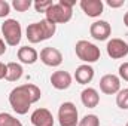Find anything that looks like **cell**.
<instances>
[{"label":"cell","mask_w":128,"mask_h":126,"mask_svg":"<svg viewBox=\"0 0 128 126\" xmlns=\"http://www.w3.org/2000/svg\"><path fill=\"white\" fill-rule=\"evenodd\" d=\"M57 30V25L49 22L46 18L39 21V22H33L27 27L26 34H27V39L30 43H40L43 40H48L51 39Z\"/></svg>","instance_id":"cell-3"},{"label":"cell","mask_w":128,"mask_h":126,"mask_svg":"<svg viewBox=\"0 0 128 126\" xmlns=\"http://www.w3.org/2000/svg\"><path fill=\"white\" fill-rule=\"evenodd\" d=\"M6 77V64L0 63V80Z\"/></svg>","instance_id":"cell-26"},{"label":"cell","mask_w":128,"mask_h":126,"mask_svg":"<svg viewBox=\"0 0 128 126\" xmlns=\"http://www.w3.org/2000/svg\"><path fill=\"white\" fill-rule=\"evenodd\" d=\"M80 9L85 12V15L91 16V18H97L103 13L104 4L101 0H80Z\"/></svg>","instance_id":"cell-13"},{"label":"cell","mask_w":128,"mask_h":126,"mask_svg":"<svg viewBox=\"0 0 128 126\" xmlns=\"http://www.w3.org/2000/svg\"><path fill=\"white\" fill-rule=\"evenodd\" d=\"M51 85L55 89H58V91L68 89L70 85H72V76H70V73H67L64 70L54 71L52 76H51Z\"/></svg>","instance_id":"cell-12"},{"label":"cell","mask_w":128,"mask_h":126,"mask_svg":"<svg viewBox=\"0 0 128 126\" xmlns=\"http://www.w3.org/2000/svg\"><path fill=\"white\" fill-rule=\"evenodd\" d=\"M124 0H107V4L110 6V7H121V6H124Z\"/></svg>","instance_id":"cell-25"},{"label":"cell","mask_w":128,"mask_h":126,"mask_svg":"<svg viewBox=\"0 0 128 126\" xmlns=\"http://www.w3.org/2000/svg\"><path fill=\"white\" fill-rule=\"evenodd\" d=\"M74 0H60L58 3H52V6L46 10L45 16L52 24H66L73 16V6Z\"/></svg>","instance_id":"cell-2"},{"label":"cell","mask_w":128,"mask_h":126,"mask_svg":"<svg viewBox=\"0 0 128 126\" xmlns=\"http://www.w3.org/2000/svg\"><path fill=\"white\" fill-rule=\"evenodd\" d=\"M0 126H22V123L9 113H0Z\"/></svg>","instance_id":"cell-18"},{"label":"cell","mask_w":128,"mask_h":126,"mask_svg":"<svg viewBox=\"0 0 128 126\" xmlns=\"http://www.w3.org/2000/svg\"><path fill=\"white\" fill-rule=\"evenodd\" d=\"M106 51L112 60H121L128 55V43L122 39H112L107 42Z\"/></svg>","instance_id":"cell-7"},{"label":"cell","mask_w":128,"mask_h":126,"mask_svg":"<svg viewBox=\"0 0 128 126\" xmlns=\"http://www.w3.org/2000/svg\"><path fill=\"white\" fill-rule=\"evenodd\" d=\"M76 55L80 61H84L85 64H92L100 60L101 52L100 48H97L94 43L88 42V40H79L74 46Z\"/></svg>","instance_id":"cell-4"},{"label":"cell","mask_w":128,"mask_h":126,"mask_svg":"<svg viewBox=\"0 0 128 126\" xmlns=\"http://www.w3.org/2000/svg\"><path fill=\"white\" fill-rule=\"evenodd\" d=\"M78 126H100V119L96 114H86L79 120Z\"/></svg>","instance_id":"cell-20"},{"label":"cell","mask_w":128,"mask_h":126,"mask_svg":"<svg viewBox=\"0 0 128 126\" xmlns=\"http://www.w3.org/2000/svg\"><path fill=\"white\" fill-rule=\"evenodd\" d=\"M2 34L4 37V43L8 46H16L21 42L22 28L16 19H6L2 24Z\"/></svg>","instance_id":"cell-5"},{"label":"cell","mask_w":128,"mask_h":126,"mask_svg":"<svg viewBox=\"0 0 128 126\" xmlns=\"http://www.w3.org/2000/svg\"><path fill=\"white\" fill-rule=\"evenodd\" d=\"M124 24H125V27H128V12H125V15H124Z\"/></svg>","instance_id":"cell-28"},{"label":"cell","mask_w":128,"mask_h":126,"mask_svg":"<svg viewBox=\"0 0 128 126\" xmlns=\"http://www.w3.org/2000/svg\"><path fill=\"white\" fill-rule=\"evenodd\" d=\"M110 33H112L110 24H109L107 21H103V19L94 21V22L91 24V27H90V34H91L96 40H100V42L107 40L109 36H110Z\"/></svg>","instance_id":"cell-10"},{"label":"cell","mask_w":128,"mask_h":126,"mask_svg":"<svg viewBox=\"0 0 128 126\" xmlns=\"http://www.w3.org/2000/svg\"><path fill=\"white\" fill-rule=\"evenodd\" d=\"M58 122L60 126H78L79 123V113L73 102H63L58 108Z\"/></svg>","instance_id":"cell-6"},{"label":"cell","mask_w":128,"mask_h":126,"mask_svg":"<svg viewBox=\"0 0 128 126\" xmlns=\"http://www.w3.org/2000/svg\"><path fill=\"white\" fill-rule=\"evenodd\" d=\"M30 120L33 126H54V116L48 108H36Z\"/></svg>","instance_id":"cell-11"},{"label":"cell","mask_w":128,"mask_h":126,"mask_svg":"<svg viewBox=\"0 0 128 126\" xmlns=\"http://www.w3.org/2000/svg\"><path fill=\"white\" fill-rule=\"evenodd\" d=\"M40 61L48 67H58L63 63V55L57 48L48 46L40 51Z\"/></svg>","instance_id":"cell-9"},{"label":"cell","mask_w":128,"mask_h":126,"mask_svg":"<svg viewBox=\"0 0 128 126\" xmlns=\"http://www.w3.org/2000/svg\"><path fill=\"white\" fill-rule=\"evenodd\" d=\"M6 46H8V45L4 43V40H3V39H0V57H2L3 54H6V49H8Z\"/></svg>","instance_id":"cell-27"},{"label":"cell","mask_w":128,"mask_h":126,"mask_svg":"<svg viewBox=\"0 0 128 126\" xmlns=\"http://www.w3.org/2000/svg\"><path fill=\"white\" fill-rule=\"evenodd\" d=\"M33 6H34L36 12H43V13H46V10L52 6V1H49V0H36V1L33 3Z\"/></svg>","instance_id":"cell-22"},{"label":"cell","mask_w":128,"mask_h":126,"mask_svg":"<svg viewBox=\"0 0 128 126\" xmlns=\"http://www.w3.org/2000/svg\"><path fill=\"white\" fill-rule=\"evenodd\" d=\"M32 4V0H14L12 1V6H14V9H16V12H26L30 9Z\"/></svg>","instance_id":"cell-21"},{"label":"cell","mask_w":128,"mask_h":126,"mask_svg":"<svg viewBox=\"0 0 128 126\" xmlns=\"http://www.w3.org/2000/svg\"><path fill=\"white\" fill-rule=\"evenodd\" d=\"M74 79L80 85H86L94 79V68L90 64H82L74 71Z\"/></svg>","instance_id":"cell-14"},{"label":"cell","mask_w":128,"mask_h":126,"mask_svg":"<svg viewBox=\"0 0 128 126\" xmlns=\"http://www.w3.org/2000/svg\"><path fill=\"white\" fill-rule=\"evenodd\" d=\"M16 55H18V60L21 63L27 64V65H32V64H34L39 60L37 51L34 48H32V46H22V48H20Z\"/></svg>","instance_id":"cell-16"},{"label":"cell","mask_w":128,"mask_h":126,"mask_svg":"<svg viewBox=\"0 0 128 126\" xmlns=\"http://www.w3.org/2000/svg\"><path fill=\"white\" fill-rule=\"evenodd\" d=\"M40 96H42V92L36 85L26 83V85L16 86L10 91L9 104L16 114H27L32 104L37 102L40 99Z\"/></svg>","instance_id":"cell-1"},{"label":"cell","mask_w":128,"mask_h":126,"mask_svg":"<svg viewBox=\"0 0 128 126\" xmlns=\"http://www.w3.org/2000/svg\"><path fill=\"white\" fill-rule=\"evenodd\" d=\"M22 65L18 63H8L6 64V80L8 82H16L22 77Z\"/></svg>","instance_id":"cell-17"},{"label":"cell","mask_w":128,"mask_h":126,"mask_svg":"<svg viewBox=\"0 0 128 126\" xmlns=\"http://www.w3.org/2000/svg\"><path fill=\"white\" fill-rule=\"evenodd\" d=\"M125 126H128V122H127V125H125Z\"/></svg>","instance_id":"cell-29"},{"label":"cell","mask_w":128,"mask_h":126,"mask_svg":"<svg viewBox=\"0 0 128 126\" xmlns=\"http://www.w3.org/2000/svg\"><path fill=\"white\" fill-rule=\"evenodd\" d=\"M10 13V4L6 0H0V18H6Z\"/></svg>","instance_id":"cell-23"},{"label":"cell","mask_w":128,"mask_h":126,"mask_svg":"<svg viewBox=\"0 0 128 126\" xmlns=\"http://www.w3.org/2000/svg\"><path fill=\"white\" fill-rule=\"evenodd\" d=\"M119 76H121V79L128 82V63H124L119 65Z\"/></svg>","instance_id":"cell-24"},{"label":"cell","mask_w":128,"mask_h":126,"mask_svg":"<svg viewBox=\"0 0 128 126\" xmlns=\"http://www.w3.org/2000/svg\"><path fill=\"white\" fill-rule=\"evenodd\" d=\"M116 105L121 110H128V89H121L116 95Z\"/></svg>","instance_id":"cell-19"},{"label":"cell","mask_w":128,"mask_h":126,"mask_svg":"<svg viewBox=\"0 0 128 126\" xmlns=\"http://www.w3.org/2000/svg\"><path fill=\"white\" fill-rule=\"evenodd\" d=\"M80 101L88 108H96L100 102V95L94 88H85L80 92Z\"/></svg>","instance_id":"cell-15"},{"label":"cell","mask_w":128,"mask_h":126,"mask_svg":"<svg viewBox=\"0 0 128 126\" xmlns=\"http://www.w3.org/2000/svg\"><path fill=\"white\" fill-rule=\"evenodd\" d=\"M100 91L106 95L118 94L121 91V80L115 74H106L100 79Z\"/></svg>","instance_id":"cell-8"}]
</instances>
